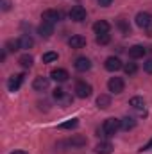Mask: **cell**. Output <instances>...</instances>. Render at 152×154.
<instances>
[{
    "mask_svg": "<svg viewBox=\"0 0 152 154\" xmlns=\"http://www.w3.org/2000/svg\"><path fill=\"white\" fill-rule=\"evenodd\" d=\"M120 129H122V122L118 118H108L104 120V125H102V131H99V136H114Z\"/></svg>",
    "mask_w": 152,
    "mask_h": 154,
    "instance_id": "cell-1",
    "label": "cell"
},
{
    "mask_svg": "<svg viewBox=\"0 0 152 154\" xmlns=\"http://www.w3.org/2000/svg\"><path fill=\"white\" fill-rule=\"evenodd\" d=\"M75 95L79 99H88V97H91V93H93V88H91V84H88V82H84V81H79L75 84Z\"/></svg>",
    "mask_w": 152,
    "mask_h": 154,
    "instance_id": "cell-2",
    "label": "cell"
},
{
    "mask_svg": "<svg viewBox=\"0 0 152 154\" xmlns=\"http://www.w3.org/2000/svg\"><path fill=\"white\" fill-rule=\"evenodd\" d=\"M134 20H136V25L141 27V29H149L152 25V14L147 13V11H140Z\"/></svg>",
    "mask_w": 152,
    "mask_h": 154,
    "instance_id": "cell-3",
    "label": "cell"
},
{
    "mask_svg": "<svg viewBox=\"0 0 152 154\" xmlns=\"http://www.w3.org/2000/svg\"><path fill=\"white\" fill-rule=\"evenodd\" d=\"M123 88H125V82H123L122 77H111V79L108 81V90H109L111 93H122Z\"/></svg>",
    "mask_w": 152,
    "mask_h": 154,
    "instance_id": "cell-4",
    "label": "cell"
},
{
    "mask_svg": "<svg viewBox=\"0 0 152 154\" xmlns=\"http://www.w3.org/2000/svg\"><path fill=\"white\" fill-rule=\"evenodd\" d=\"M104 66H106L108 72H118V70L123 68V63L120 61V57H116V56H109V57L106 59Z\"/></svg>",
    "mask_w": 152,
    "mask_h": 154,
    "instance_id": "cell-5",
    "label": "cell"
},
{
    "mask_svg": "<svg viewBox=\"0 0 152 154\" xmlns=\"http://www.w3.org/2000/svg\"><path fill=\"white\" fill-rule=\"evenodd\" d=\"M70 20H74V22H84L86 20V9L82 7V5H74L72 9H70Z\"/></svg>",
    "mask_w": 152,
    "mask_h": 154,
    "instance_id": "cell-6",
    "label": "cell"
},
{
    "mask_svg": "<svg viewBox=\"0 0 152 154\" xmlns=\"http://www.w3.org/2000/svg\"><path fill=\"white\" fill-rule=\"evenodd\" d=\"M59 18H61V14H59V11H56V9H45V11L41 13V20H43V22H48V23H57Z\"/></svg>",
    "mask_w": 152,
    "mask_h": 154,
    "instance_id": "cell-7",
    "label": "cell"
},
{
    "mask_svg": "<svg viewBox=\"0 0 152 154\" xmlns=\"http://www.w3.org/2000/svg\"><path fill=\"white\" fill-rule=\"evenodd\" d=\"M68 77H70V74H68L65 68H54V70L50 72V79H54L56 82H66Z\"/></svg>",
    "mask_w": 152,
    "mask_h": 154,
    "instance_id": "cell-8",
    "label": "cell"
},
{
    "mask_svg": "<svg viewBox=\"0 0 152 154\" xmlns=\"http://www.w3.org/2000/svg\"><path fill=\"white\" fill-rule=\"evenodd\" d=\"M23 74H18V75H13L9 77V81H7V88H9V91H18L20 90V86H22V82H23Z\"/></svg>",
    "mask_w": 152,
    "mask_h": 154,
    "instance_id": "cell-9",
    "label": "cell"
},
{
    "mask_svg": "<svg viewBox=\"0 0 152 154\" xmlns=\"http://www.w3.org/2000/svg\"><path fill=\"white\" fill-rule=\"evenodd\" d=\"M145 54H147V48H145L143 45H132V47L129 48V57H131V59L145 57Z\"/></svg>",
    "mask_w": 152,
    "mask_h": 154,
    "instance_id": "cell-10",
    "label": "cell"
},
{
    "mask_svg": "<svg viewBox=\"0 0 152 154\" xmlns=\"http://www.w3.org/2000/svg\"><path fill=\"white\" fill-rule=\"evenodd\" d=\"M74 66H75V70H77V72H88V70L91 68V61H90L88 57L81 56V57H77V59H75Z\"/></svg>",
    "mask_w": 152,
    "mask_h": 154,
    "instance_id": "cell-11",
    "label": "cell"
},
{
    "mask_svg": "<svg viewBox=\"0 0 152 154\" xmlns=\"http://www.w3.org/2000/svg\"><path fill=\"white\" fill-rule=\"evenodd\" d=\"M38 34L41 38H50L54 34V23H48V22H41V25L38 27Z\"/></svg>",
    "mask_w": 152,
    "mask_h": 154,
    "instance_id": "cell-12",
    "label": "cell"
},
{
    "mask_svg": "<svg viewBox=\"0 0 152 154\" xmlns=\"http://www.w3.org/2000/svg\"><path fill=\"white\" fill-rule=\"evenodd\" d=\"M48 84H50V79H48V77H43V75L36 77V79L32 81V88H34L36 91H45V90L48 88Z\"/></svg>",
    "mask_w": 152,
    "mask_h": 154,
    "instance_id": "cell-13",
    "label": "cell"
},
{
    "mask_svg": "<svg viewBox=\"0 0 152 154\" xmlns=\"http://www.w3.org/2000/svg\"><path fill=\"white\" fill-rule=\"evenodd\" d=\"M93 31H95L97 34H109L111 25H109V22H106V20H99V22L93 23Z\"/></svg>",
    "mask_w": 152,
    "mask_h": 154,
    "instance_id": "cell-14",
    "label": "cell"
},
{
    "mask_svg": "<svg viewBox=\"0 0 152 154\" xmlns=\"http://www.w3.org/2000/svg\"><path fill=\"white\" fill-rule=\"evenodd\" d=\"M68 45L72 48H84L86 47V38L81 36V34H75V36H72V38L68 39Z\"/></svg>",
    "mask_w": 152,
    "mask_h": 154,
    "instance_id": "cell-15",
    "label": "cell"
},
{
    "mask_svg": "<svg viewBox=\"0 0 152 154\" xmlns=\"http://www.w3.org/2000/svg\"><path fill=\"white\" fill-rule=\"evenodd\" d=\"M116 27L120 29V32H122L123 36H129V34H131V25H129V22H127V20L118 18V20H116Z\"/></svg>",
    "mask_w": 152,
    "mask_h": 154,
    "instance_id": "cell-16",
    "label": "cell"
},
{
    "mask_svg": "<svg viewBox=\"0 0 152 154\" xmlns=\"http://www.w3.org/2000/svg\"><path fill=\"white\" fill-rule=\"evenodd\" d=\"M18 63H20V66H22V68H25V70H27V68H31V66H32L34 57H32L31 54H23V56H20V57H18Z\"/></svg>",
    "mask_w": 152,
    "mask_h": 154,
    "instance_id": "cell-17",
    "label": "cell"
},
{
    "mask_svg": "<svg viewBox=\"0 0 152 154\" xmlns=\"http://www.w3.org/2000/svg\"><path fill=\"white\" fill-rule=\"evenodd\" d=\"M95 152L97 154H111L113 152V145L109 142H100L97 147H95Z\"/></svg>",
    "mask_w": 152,
    "mask_h": 154,
    "instance_id": "cell-18",
    "label": "cell"
},
{
    "mask_svg": "<svg viewBox=\"0 0 152 154\" xmlns=\"http://www.w3.org/2000/svg\"><path fill=\"white\" fill-rule=\"evenodd\" d=\"M97 106H99L100 109H108V108L111 106V97H109V95H99V97H97Z\"/></svg>",
    "mask_w": 152,
    "mask_h": 154,
    "instance_id": "cell-19",
    "label": "cell"
},
{
    "mask_svg": "<svg viewBox=\"0 0 152 154\" xmlns=\"http://www.w3.org/2000/svg\"><path fill=\"white\" fill-rule=\"evenodd\" d=\"M120 122H122V129H123V131H131V129L136 127V120H134L132 116H123Z\"/></svg>",
    "mask_w": 152,
    "mask_h": 154,
    "instance_id": "cell-20",
    "label": "cell"
},
{
    "mask_svg": "<svg viewBox=\"0 0 152 154\" xmlns=\"http://www.w3.org/2000/svg\"><path fill=\"white\" fill-rule=\"evenodd\" d=\"M18 41H20V48H31V47L34 45V39L31 38L29 34H22V36L18 38Z\"/></svg>",
    "mask_w": 152,
    "mask_h": 154,
    "instance_id": "cell-21",
    "label": "cell"
},
{
    "mask_svg": "<svg viewBox=\"0 0 152 154\" xmlns=\"http://www.w3.org/2000/svg\"><path fill=\"white\" fill-rule=\"evenodd\" d=\"M129 106L134 108V109H143L145 108V100H143V97H132L129 100Z\"/></svg>",
    "mask_w": 152,
    "mask_h": 154,
    "instance_id": "cell-22",
    "label": "cell"
},
{
    "mask_svg": "<svg viewBox=\"0 0 152 154\" xmlns=\"http://www.w3.org/2000/svg\"><path fill=\"white\" fill-rule=\"evenodd\" d=\"M123 72L127 74V75H134L136 72H138V65L134 63V61H129V63H123Z\"/></svg>",
    "mask_w": 152,
    "mask_h": 154,
    "instance_id": "cell-23",
    "label": "cell"
},
{
    "mask_svg": "<svg viewBox=\"0 0 152 154\" xmlns=\"http://www.w3.org/2000/svg\"><path fill=\"white\" fill-rule=\"evenodd\" d=\"M68 143H70L72 147H84V145L88 143V140H86L84 136H72Z\"/></svg>",
    "mask_w": 152,
    "mask_h": 154,
    "instance_id": "cell-24",
    "label": "cell"
},
{
    "mask_svg": "<svg viewBox=\"0 0 152 154\" xmlns=\"http://www.w3.org/2000/svg\"><path fill=\"white\" fill-rule=\"evenodd\" d=\"M77 125H79V118H70V120H66V122H63V124H59V129H75Z\"/></svg>",
    "mask_w": 152,
    "mask_h": 154,
    "instance_id": "cell-25",
    "label": "cell"
},
{
    "mask_svg": "<svg viewBox=\"0 0 152 154\" xmlns=\"http://www.w3.org/2000/svg\"><path fill=\"white\" fill-rule=\"evenodd\" d=\"M97 45H109L111 43V34H97Z\"/></svg>",
    "mask_w": 152,
    "mask_h": 154,
    "instance_id": "cell-26",
    "label": "cell"
},
{
    "mask_svg": "<svg viewBox=\"0 0 152 154\" xmlns=\"http://www.w3.org/2000/svg\"><path fill=\"white\" fill-rule=\"evenodd\" d=\"M5 48H7L9 52H16V50H20V41H18V39H9V41L5 43Z\"/></svg>",
    "mask_w": 152,
    "mask_h": 154,
    "instance_id": "cell-27",
    "label": "cell"
},
{
    "mask_svg": "<svg viewBox=\"0 0 152 154\" xmlns=\"http://www.w3.org/2000/svg\"><path fill=\"white\" fill-rule=\"evenodd\" d=\"M41 59H43V63H54V61H57V52H45L41 56Z\"/></svg>",
    "mask_w": 152,
    "mask_h": 154,
    "instance_id": "cell-28",
    "label": "cell"
},
{
    "mask_svg": "<svg viewBox=\"0 0 152 154\" xmlns=\"http://www.w3.org/2000/svg\"><path fill=\"white\" fill-rule=\"evenodd\" d=\"M52 95H54V99H56V100H63V99H65V90H61V88H56Z\"/></svg>",
    "mask_w": 152,
    "mask_h": 154,
    "instance_id": "cell-29",
    "label": "cell"
},
{
    "mask_svg": "<svg viewBox=\"0 0 152 154\" xmlns=\"http://www.w3.org/2000/svg\"><path fill=\"white\" fill-rule=\"evenodd\" d=\"M143 70H145L147 74H152V57H149V59L143 63Z\"/></svg>",
    "mask_w": 152,
    "mask_h": 154,
    "instance_id": "cell-30",
    "label": "cell"
},
{
    "mask_svg": "<svg viewBox=\"0 0 152 154\" xmlns=\"http://www.w3.org/2000/svg\"><path fill=\"white\" fill-rule=\"evenodd\" d=\"M113 4V0H99V5L100 7H109Z\"/></svg>",
    "mask_w": 152,
    "mask_h": 154,
    "instance_id": "cell-31",
    "label": "cell"
},
{
    "mask_svg": "<svg viewBox=\"0 0 152 154\" xmlns=\"http://www.w3.org/2000/svg\"><path fill=\"white\" fill-rule=\"evenodd\" d=\"M143 151H152V140L147 143V145H143V147L140 149V152H143Z\"/></svg>",
    "mask_w": 152,
    "mask_h": 154,
    "instance_id": "cell-32",
    "label": "cell"
},
{
    "mask_svg": "<svg viewBox=\"0 0 152 154\" xmlns=\"http://www.w3.org/2000/svg\"><path fill=\"white\" fill-rule=\"evenodd\" d=\"M11 154H29V152H25V151H13Z\"/></svg>",
    "mask_w": 152,
    "mask_h": 154,
    "instance_id": "cell-33",
    "label": "cell"
},
{
    "mask_svg": "<svg viewBox=\"0 0 152 154\" xmlns=\"http://www.w3.org/2000/svg\"><path fill=\"white\" fill-rule=\"evenodd\" d=\"M145 31H147V36H152V25L149 27V29H145Z\"/></svg>",
    "mask_w": 152,
    "mask_h": 154,
    "instance_id": "cell-34",
    "label": "cell"
}]
</instances>
